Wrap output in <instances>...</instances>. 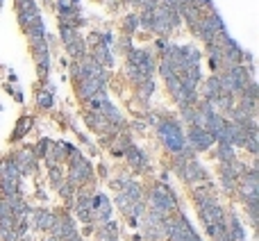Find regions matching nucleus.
Instances as JSON below:
<instances>
[{
	"instance_id": "obj_1",
	"label": "nucleus",
	"mask_w": 259,
	"mask_h": 241,
	"mask_svg": "<svg viewBox=\"0 0 259 241\" xmlns=\"http://www.w3.org/2000/svg\"><path fill=\"white\" fill-rule=\"evenodd\" d=\"M157 132H159V139H162V144L166 146V150H171L173 155H180V153L187 148V139H184L182 128H180L178 123L164 121V123H159Z\"/></svg>"
},
{
	"instance_id": "obj_2",
	"label": "nucleus",
	"mask_w": 259,
	"mask_h": 241,
	"mask_svg": "<svg viewBox=\"0 0 259 241\" xmlns=\"http://www.w3.org/2000/svg\"><path fill=\"white\" fill-rule=\"evenodd\" d=\"M150 212H155V214H159L162 219H166V216H171V212L175 209V198H173V193L168 191L164 184H157L155 189L150 191Z\"/></svg>"
},
{
	"instance_id": "obj_3",
	"label": "nucleus",
	"mask_w": 259,
	"mask_h": 241,
	"mask_svg": "<svg viewBox=\"0 0 259 241\" xmlns=\"http://www.w3.org/2000/svg\"><path fill=\"white\" fill-rule=\"evenodd\" d=\"M91 177V166H89V161H84L80 157V153H73L70 155V175H68V184H84L86 180Z\"/></svg>"
},
{
	"instance_id": "obj_4",
	"label": "nucleus",
	"mask_w": 259,
	"mask_h": 241,
	"mask_svg": "<svg viewBox=\"0 0 259 241\" xmlns=\"http://www.w3.org/2000/svg\"><path fill=\"white\" fill-rule=\"evenodd\" d=\"M175 171L180 173V177L182 180H187V182H200V180H207V173L202 171V166H200L195 160H178V164H175Z\"/></svg>"
},
{
	"instance_id": "obj_5",
	"label": "nucleus",
	"mask_w": 259,
	"mask_h": 241,
	"mask_svg": "<svg viewBox=\"0 0 259 241\" xmlns=\"http://www.w3.org/2000/svg\"><path fill=\"white\" fill-rule=\"evenodd\" d=\"M184 139L189 141V146H194L195 150H207V148H209V146L216 141L214 137H211V134L207 132V130L194 128V125L189 128V132H187V137H184Z\"/></svg>"
},
{
	"instance_id": "obj_6",
	"label": "nucleus",
	"mask_w": 259,
	"mask_h": 241,
	"mask_svg": "<svg viewBox=\"0 0 259 241\" xmlns=\"http://www.w3.org/2000/svg\"><path fill=\"white\" fill-rule=\"evenodd\" d=\"M200 212V219L205 225H211V223H225V212L218 203L216 205H205V207H198Z\"/></svg>"
},
{
	"instance_id": "obj_7",
	"label": "nucleus",
	"mask_w": 259,
	"mask_h": 241,
	"mask_svg": "<svg viewBox=\"0 0 259 241\" xmlns=\"http://www.w3.org/2000/svg\"><path fill=\"white\" fill-rule=\"evenodd\" d=\"M100 91H105V84L98 80H91V78H84V80H80V84H77V93H80V98H84V100H91V98Z\"/></svg>"
},
{
	"instance_id": "obj_8",
	"label": "nucleus",
	"mask_w": 259,
	"mask_h": 241,
	"mask_svg": "<svg viewBox=\"0 0 259 241\" xmlns=\"http://www.w3.org/2000/svg\"><path fill=\"white\" fill-rule=\"evenodd\" d=\"M11 161H14L18 166V171H23V173H32L34 168H37V157L32 155V150H21V153H16V157Z\"/></svg>"
},
{
	"instance_id": "obj_9",
	"label": "nucleus",
	"mask_w": 259,
	"mask_h": 241,
	"mask_svg": "<svg viewBox=\"0 0 259 241\" xmlns=\"http://www.w3.org/2000/svg\"><path fill=\"white\" fill-rule=\"evenodd\" d=\"M34 228H39V230H50L55 225V216H53V212H48V209H37L34 212Z\"/></svg>"
},
{
	"instance_id": "obj_10",
	"label": "nucleus",
	"mask_w": 259,
	"mask_h": 241,
	"mask_svg": "<svg viewBox=\"0 0 259 241\" xmlns=\"http://www.w3.org/2000/svg\"><path fill=\"white\" fill-rule=\"evenodd\" d=\"M66 50H68V55H70L73 59H84V57H86V43H84V39L77 34L73 41L66 43Z\"/></svg>"
},
{
	"instance_id": "obj_11",
	"label": "nucleus",
	"mask_w": 259,
	"mask_h": 241,
	"mask_svg": "<svg viewBox=\"0 0 259 241\" xmlns=\"http://www.w3.org/2000/svg\"><path fill=\"white\" fill-rule=\"evenodd\" d=\"M0 175L5 177V180H14V182H18L21 171H18V166L14 164V161L7 160V161H2V164H0Z\"/></svg>"
},
{
	"instance_id": "obj_12",
	"label": "nucleus",
	"mask_w": 259,
	"mask_h": 241,
	"mask_svg": "<svg viewBox=\"0 0 259 241\" xmlns=\"http://www.w3.org/2000/svg\"><path fill=\"white\" fill-rule=\"evenodd\" d=\"M125 155H128V160H130V164H134L136 168H143L148 164V160H146V155L141 153L139 148H134V146H128V150H125Z\"/></svg>"
},
{
	"instance_id": "obj_13",
	"label": "nucleus",
	"mask_w": 259,
	"mask_h": 241,
	"mask_svg": "<svg viewBox=\"0 0 259 241\" xmlns=\"http://www.w3.org/2000/svg\"><path fill=\"white\" fill-rule=\"evenodd\" d=\"M116 235H119L116 225H114L112 221H107V223H103L100 230H98V241H116Z\"/></svg>"
},
{
	"instance_id": "obj_14",
	"label": "nucleus",
	"mask_w": 259,
	"mask_h": 241,
	"mask_svg": "<svg viewBox=\"0 0 259 241\" xmlns=\"http://www.w3.org/2000/svg\"><path fill=\"white\" fill-rule=\"evenodd\" d=\"M218 93H221V78H218V75H211L209 80L205 82V98L211 100V98H216Z\"/></svg>"
},
{
	"instance_id": "obj_15",
	"label": "nucleus",
	"mask_w": 259,
	"mask_h": 241,
	"mask_svg": "<svg viewBox=\"0 0 259 241\" xmlns=\"http://www.w3.org/2000/svg\"><path fill=\"white\" fill-rule=\"evenodd\" d=\"M218 157H221L223 164H230V161L237 160V155H234V148H232V146H227V144L218 146Z\"/></svg>"
},
{
	"instance_id": "obj_16",
	"label": "nucleus",
	"mask_w": 259,
	"mask_h": 241,
	"mask_svg": "<svg viewBox=\"0 0 259 241\" xmlns=\"http://www.w3.org/2000/svg\"><path fill=\"white\" fill-rule=\"evenodd\" d=\"M0 189H2L5 196L9 198V196H16L18 193V182H14V180H5V177H2V180H0Z\"/></svg>"
},
{
	"instance_id": "obj_17",
	"label": "nucleus",
	"mask_w": 259,
	"mask_h": 241,
	"mask_svg": "<svg viewBox=\"0 0 259 241\" xmlns=\"http://www.w3.org/2000/svg\"><path fill=\"white\" fill-rule=\"evenodd\" d=\"M166 86H168V91L173 93V98L180 93V89H182V82H180L178 75H171V78H166Z\"/></svg>"
},
{
	"instance_id": "obj_18",
	"label": "nucleus",
	"mask_w": 259,
	"mask_h": 241,
	"mask_svg": "<svg viewBox=\"0 0 259 241\" xmlns=\"http://www.w3.org/2000/svg\"><path fill=\"white\" fill-rule=\"evenodd\" d=\"M37 102L41 105L43 109H50V107H53V91H41L37 96Z\"/></svg>"
},
{
	"instance_id": "obj_19",
	"label": "nucleus",
	"mask_w": 259,
	"mask_h": 241,
	"mask_svg": "<svg viewBox=\"0 0 259 241\" xmlns=\"http://www.w3.org/2000/svg\"><path fill=\"white\" fill-rule=\"evenodd\" d=\"M30 125H32V118H21V121H18V125H16V132H14V139H18V137H21V134H25L27 130H30Z\"/></svg>"
},
{
	"instance_id": "obj_20",
	"label": "nucleus",
	"mask_w": 259,
	"mask_h": 241,
	"mask_svg": "<svg viewBox=\"0 0 259 241\" xmlns=\"http://www.w3.org/2000/svg\"><path fill=\"white\" fill-rule=\"evenodd\" d=\"M16 7H18V14H21V11H37L34 0H16Z\"/></svg>"
},
{
	"instance_id": "obj_21",
	"label": "nucleus",
	"mask_w": 259,
	"mask_h": 241,
	"mask_svg": "<svg viewBox=\"0 0 259 241\" xmlns=\"http://www.w3.org/2000/svg\"><path fill=\"white\" fill-rule=\"evenodd\" d=\"M139 91H141V98H150L152 91H155V84H152V80H146L143 84H139Z\"/></svg>"
},
{
	"instance_id": "obj_22",
	"label": "nucleus",
	"mask_w": 259,
	"mask_h": 241,
	"mask_svg": "<svg viewBox=\"0 0 259 241\" xmlns=\"http://www.w3.org/2000/svg\"><path fill=\"white\" fill-rule=\"evenodd\" d=\"M123 25H125V30H136L139 27V14H128Z\"/></svg>"
},
{
	"instance_id": "obj_23",
	"label": "nucleus",
	"mask_w": 259,
	"mask_h": 241,
	"mask_svg": "<svg viewBox=\"0 0 259 241\" xmlns=\"http://www.w3.org/2000/svg\"><path fill=\"white\" fill-rule=\"evenodd\" d=\"M50 180H53L55 187H60L64 180H62V171H57V166H50Z\"/></svg>"
},
{
	"instance_id": "obj_24",
	"label": "nucleus",
	"mask_w": 259,
	"mask_h": 241,
	"mask_svg": "<svg viewBox=\"0 0 259 241\" xmlns=\"http://www.w3.org/2000/svg\"><path fill=\"white\" fill-rule=\"evenodd\" d=\"M159 73H162L164 78H171V75H175V71H173L171 64H166V62L162 59V64H159Z\"/></svg>"
},
{
	"instance_id": "obj_25",
	"label": "nucleus",
	"mask_w": 259,
	"mask_h": 241,
	"mask_svg": "<svg viewBox=\"0 0 259 241\" xmlns=\"http://www.w3.org/2000/svg\"><path fill=\"white\" fill-rule=\"evenodd\" d=\"M77 9V0H60V11Z\"/></svg>"
},
{
	"instance_id": "obj_26",
	"label": "nucleus",
	"mask_w": 259,
	"mask_h": 241,
	"mask_svg": "<svg viewBox=\"0 0 259 241\" xmlns=\"http://www.w3.org/2000/svg\"><path fill=\"white\" fill-rule=\"evenodd\" d=\"M70 187H73V184H68V182H62L60 187H57V191H60L62 196H64V198H70V193H73V189H70Z\"/></svg>"
},
{
	"instance_id": "obj_27",
	"label": "nucleus",
	"mask_w": 259,
	"mask_h": 241,
	"mask_svg": "<svg viewBox=\"0 0 259 241\" xmlns=\"http://www.w3.org/2000/svg\"><path fill=\"white\" fill-rule=\"evenodd\" d=\"M48 241H64V239H57V237H50Z\"/></svg>"
},
{
	"instance_id": "obj_28",
	"label": "nucleus",
	"mask_w": 259,
	"mask_h": 241,
	"mask_svg": "<svg viewBox=\"0 0 259 241\" xmlns=\"http://www.w3.org/2000/svg\"><path fill=\"white\" fill-rule=\"evenodd\" d=\"M107 2H114V0H107Z\"/></svg>"
}]
</instances>
